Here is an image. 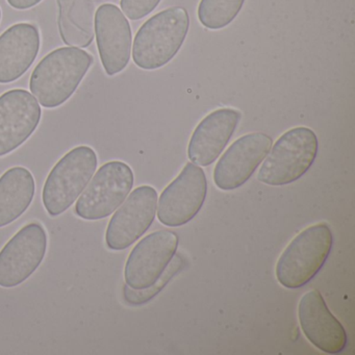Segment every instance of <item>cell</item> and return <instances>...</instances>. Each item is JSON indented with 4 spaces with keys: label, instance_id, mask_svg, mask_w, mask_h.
<instances>
[{
    "label": "cell",
    "instance_id": "1",
    "mask_svg": "<svg viewBox=\"0 0 355 355\" xmlns=\"http://www.w3.org/2000/svg\"><path fill=\"white\" fill-rule=\"evenodd\" d=\"M93 61L90 53L78 47H61L51 51L31 76L33 96L46 109L64 105L78 90Z\"/></svg>",
    "mask_w": 355,
    "mask_h": 355
},
{
    "label": "cell",
    "instance_id": "2",
    "mask_svg": "<svg viewBox=\"0 0 355 355\" xmlns=\"http://www.w3.org/2000/svg\"><path fill=\"white\" fill-rule=\"evenodd\" d=\"M189 28L190 17L184 8H169L155 14L135 37V64L143 70L159 69L167 65L182 49Z\"/></svg>",
    "mask_w": 355,
    "mask_h": 355
},
{
    "label": "cell",
    "instance_id": "3",
    "mask_svg": "<svg viewBox=\"0 0 355 355\" xmlns=\"http://www.w3.org/2000/svg\"><path fill=\"white\" fill-rule=\"evenodd\" d=\"M331 230L328 224L309 226L297 234L276 263V278L286 288H299L309 284L322 269L332 248Z\"/></svg>",
    "mask_w": 355,
    "mask_h": 355
},
{
    "label": "cell",
    "instance_id": "4",
    "mask_svg": "<svg viewBox=\"0 0 355 355\" xmlns=\"http://www.w3.org/2000/svg\"><path fill=\"white\" fill-rule=\"evenodd\" d=\"M97 155L89 146L66 153L49 172L43 187L42 201L51 217H59L73 205L97 169Z\"/></svg>",
    "mask_w": 355,
    "mask_h": 355
},
{
    "label": "cell",
    "instance_id": "5",
    "mask_svg": "<svg viewBox=\"0 0 355 355\" xmlns=\"http://www.w3.org/2000/svg\"><path fill=\"white\" fill-rule=\"evenodd\" d=\"M317 135L311 128H295L284 132L270 149L257 174L268 186H286L302 178L318 155Z\"/></svg>",
    "mask_w": 355,
    "mask_h": 355
},
{
    "label": "cell",
    "instance_id": "6",
    "mask_svg": "<svg viewBox=\"0 0 355 355\" xmlns=\"http://www.w3.org/2000/svg\"><path fill=\"white\" fill-rule=\"evenodd\" d=\"M134 182V172L128 164L105 163L78 197L74 213L88 221L110 217L130 195Z\"/></svg>",
    "mask_w": 355,
    "mask_h": 355
},
{
    "label": "cell",
    "instance_id": "7",
    "mask_svg": "<svg viewBox=\"0 0 355 355\" xmlns=\"http://www.w3.org/2000/svg\"><path fill=\"white\" fill-rule=\"evenodd\" d=\"M47 250V234L40 223L24 226L0 251V286L15 288L37 271Z\"/></svg>",
    "mask_w": 355,
    "mask_h": 355
},
{
    "label": "cell",
    "instance_id": "8",
    "mask_svg": "<svg viewBox=\"0 0 355 355\" xmlns=\"http://www.w3.org/2000/svg\"><path fill=\"white\" fill-rule=\"evenodd\" d=\"M207 182L205 171L188 163L178 178L162 193L157 219L164 225H184L200 211L207 198Z\"/></svg>",
    "mask_w": 355,
    "mask_h": 355
},
{
    "label": "cell",
    "instance_id": "9",
    "mask_svg": "<svg viewBox=\"0 0 355 355\" xmlns=\"http://www.w3.org/2000/svg\"><path fill=\"white\" fill-rule=\"evenodd\" d=\"M157 192L150 186L135 189L110 220L105 244L110 250L132 246L153 224L157 211Z\"/></svg>",
    "mask_w": 355,
    "mask_h": 355
},
{
    "label": "cell",
    "instance_id": "10",
    "mask_svg": "<svg viewBox=\"0 0 355 355\" xmlns=\"http://www.w3.org/2000/svg\"><path fill=\"white\" fill-rule=\"evenodd\" d=\"M178 247V234L171 230H159L142 239L126 261V286L135 290L153 286L173 259Z\"/></svg>",
    "mask_w": 355,
    "mask_h": 355
},
{
    "label": "cell",
    "instance_id": "11",
    "mask_svg": "<svg viewBox=\"0 0 355 355\" xmlns=\"http://www.w3.org/2000/svg\"><path fill=\"white\" fill-rule=\"evenodd\" d=\"M273 141L263 132L245 135L224 153L214 170V182L223 191L242 187L254 173L271 149Z\"/></svg>",
    "mask_w": 355,
    "mask_h": 355
},
{
    "label": "cell",
    "instance_id": "12",
    "mask_svg": "<svg viewBox=\"0 0 355 355\" xmlns=\"http://www.w3.org/2000/svg\"><path fill=\"white\" fill-rule=\"evenodd\" d=\"M42 117L40 103L24 89H13L0 96V157L21 146L38 128Z\"/></svg>",
    "mask_w": 355,
    "mask_h": 355
},
{
    "label": "cell",
    "instance_id": "13",
    "mask_svg": "<svg viewBox=\"0 0 355 355\" xmlns=\"http://www.w3.org/2000/svg\"><path fill=\"white\" fill-rule=\"evenodd\" d=\"M97 49L105 73L114 76L125 69L132 53V28L117 6L105 3L94 19Z\"/></svg>",
    "mask_w": 355,
    "mask_h": 355
},
{
    "label": "cell",
    "instance_id": "14",
    "mask_svg": "<svg viewBox=\"0 0 355 355\" xmlns=\"http://www.w3.org/2000/svg\"><path fill=\"white\" fill-rule=\"evenodd\" d=\"M298 317L303 334L319 350L338 354L346 348V330L328 309L319 291H309L303 295L299 302Z\"/></svg>",
    "mask_w": 355,
    "mask_h": 355
},
{
    "label": "cell",
    "instance_id": "15",
    "mask_svg": "<svg viewBox=\"0 0 355 355\" xmlns=\"http://www.w3.org/2000/svg\"><path fill=\"white\" fill-rule=\"evenodd\" d=\"M241 117L240 112L234 109H219L209 114L191 137L188 146L190 161L202 167L213 164L232 139Z\"/></svg>",
    "mask_w": 355,
    "mask_h": 355
},
{
    "label": "cell",
    "instance_id": "16",
    "mask_svg": "<svg viewBox=\"0 0 355 355\" xmlns=\"http://www.w3.org/2000/svg\"><path fill=\"white\" fill-rule=\"evenodd\" d=\"M40 33L32 24H14L0 36V84L21 78L40 51Z\"/></svg>",
    "mask_w": 355,
    "mask_h": 355
},
{
    "label": "cell",
    "instance_id": "17",
    "mask_svg": "<svg viewBox=\"0 0 355 355\" xmlns=\"http://www.w3.org/2000/svg\"><path fill=\"white\" fill-rule=\"evenodd\" d=\"M36 192V182L30 170L13 167L0 178V228L21 217Z\"/></svg>",
    "mask_w": 355,
    "mask_h": 355
},
{
    "label": "cell",
    "instance_id": "18",
    "mask_svg": "<svg viewBox=\"0 0 355 355\" xmlns=\"http://www.w3.org/2000/svg\"><path fill=\"white\" fill-rule=\"evenodd\" d=\"M59 31L65 44L78 49L94 40V5L91 0H57Z\"/></svg>",
    "mask_w": 355,
    "mask_h": 355
},
{
    "label": "cell",
    "instance_id": "19",
    "mask_svg": "<svg viewBox=\"0 0 355 355\" xmlns=\"http://www.w3.org/2000/svg\"><path fill=\"white\" fill-rule=\"evenodd\" d=\"M244 3L245 0H201L199 21L209 30H221L236 19Z\"/></svg>",
    "mask_w": 355,
    "mask_h": 355
},
{
    "label": "cell",
    "instance_id": "20",
    "mask_svg": "<svg viewBox=\"0 0 355 355\" xmlns=\"http://www.w3.org/2000/svg\"><path fill=\"white\" fill-rule=\"evenodd\" d=\"M174 261L167 266L165 271L159 276V279L149 286V288H143V290H135V288H130L128 286H124L123 296L126 302L132 305H140L143 303H146L147 301L153 299L155 295L161 292L162 288L169 282V280L182 269L184 266V259L180 255L173 257Z\"/></svg>",
    "mask_w": 355,
    "mask_h": 355
},
{
    "label": "cell",
    "instance_id": "21",
    "mask_svg": "<svg viewBox=\"0 0 355 355\" xmlns=\"http://www.w3.org/2000/svg\"><path fill=\"white\" fill-rule=\"evenodd\" d=\"M161 0H121L122 13L130 20H140L155 11Z\"/></svg>",
    "mask_w": 355,
    "mask_h": 355
},
{
    "label": "cell",
    "instance_id": "22",
    "mask_svg": "<svg viewBox=\"0 0 355 355\" xmlns=\"http://www.w3.org/2000/svg\"><path fill=\"white\" fill-rule=\"evenodd\" d=\"M7 1L14 9L24 11V10H28L35 7V6L40 3L42 0H7Z\"/></svg>",
    "mask_w": 355,
    "mask_h": 355
},
{
    "label": "cell",
    "instance_id": "23",
    "mask_svg": "<svg viewBox=\"0 0 355 355\" xmlns=\"http://www.w3.org/2000/svg\"><path fill=\"white\" fill-rule=\"evenodd\" d=\"M91 1H96V3H101V1H107V0H91Z\"/></svg>",
    "mask_w": 355,
    "mask_h": 355
},
{
    "label": "cell",
    "instance_id": "24",
    "mask_svg": "<svg viewBox=\"0 0 355 355\" xmlns=\"http://www.w3.org/2000/svg\"><path fill=\"white\" fill-rule=\"evenodd\" d=\"M0 20H1V10H0Z\"/></svg>",
    "mask_w": 355,
    "mask_h": 355
}]
</instances>
